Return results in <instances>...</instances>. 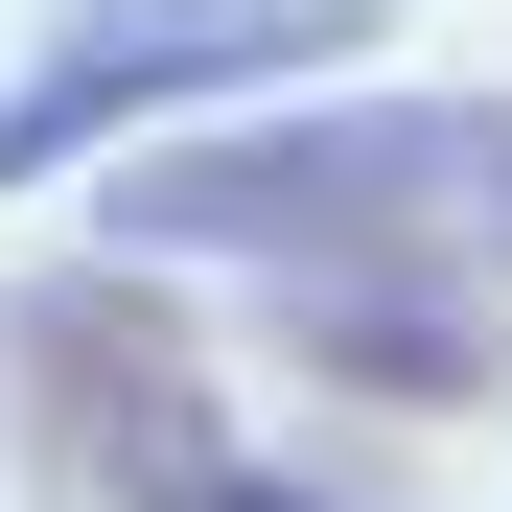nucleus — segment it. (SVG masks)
I'll return each mask as SVG.
<instances>
[{"label":"nucleus","instance_id":"f257e3e1","mask_svg":"<svg viewBox=\"0 0 512 512\" xmlns=\"http://www.w3.org/2000/svg\"><path fill=\"white\" fill-rule=\"evenodd\" d=\"M140 256H280V280H512V94H350V117H256L163 140L117 187Z\"/></svg>","mask_w":512,"mask_h":512},{"label":"nucleus","instance_id":"f03ea898","mask_svg":"<svg viewBox=\"0 0 512 512\" xmlns=\"http://www.w3.org/2000/svg\"><path fill=\"white\" fill-rule=\"evenodd\" d=\"M350 47H396V0H70V24L0 70V187H70L94 140L280 94V70H350Z\"/></svg>","mask_w":512,"mask_h":512},{"label":"nucleus","instance_id":"7ed1b4c3","mask_svg":"<svg viewBox=\"0 0 512 512\" xmlns=\"http://www.w3.org/2000/svg\"><path fill=\"white\" fill-rule=\"evenodd\" d=\"M0 373H24L47 466H70V489H117V512H163V489H210V466H233V443H210V350H187V303H163V256L24 280V303H0Z\"/></svg>","mask_w":512,"mask_h":512},{"label":"nucleus","instance_id":"20e7f679","mask_svg":"<svg viewBox=\"0 0 512 512\" xmlns=\"http://www.w3.org/2000/svg\"><path fill=\"white\" fill-rule=\"evenodd\" d=\"M280 350L303 373H350V396H489L512 373V326H489V280H280Z\"/></svg>","mask_w":512,"mask_h":512},{"label":"nucleus","instance_id":"39448f33","mask_svg":"<svg viewBox=\"0 0 512 512\" xmlns=\"http://www.w3.org/2000/svg\"><path fill=\"white\" fill-rule=\"evenodd\" d=\"M163 512H350V489H280V466H210V489H163Z\"/></svg>","mask_w":512,"mask_h":512}]
</instances>
